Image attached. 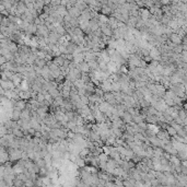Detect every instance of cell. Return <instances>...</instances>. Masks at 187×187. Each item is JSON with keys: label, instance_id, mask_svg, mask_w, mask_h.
Segmentation results:
<instances>
[{"label": "cell", "instance_id": "obj_8", "mask_svg": "<svg viewBox=\"0 0 187 187\" xmlns=\"http://www.w3.org/2000/svg\"><path fill=\"white\" fill-rule=\"evenodd\" d=\"M88 65H89V67H90L91 70H95V69H98V68H99V63H98V61L95 60V59L88 61Z\"/></svg>", "mask_w": 187, "mask_h": 187}, {"label": "cell", "instance_id": "obj_10", "mask_svg": "<svg viewBox=\"0 0 187 187\" xmlns=\"http://www.w3.org/2000/svg\"><path fill=\"white\" fill-rule=\"evenodd\" d=\"M98 159H99V162H106L109 159V157L107 156V154H105L104 152H102V153H100L98 156Z\"/></svg>", "mask_w": 187, "mask_h": 187}, {"label": "cell", "instance_id": "obj_2", "mask_svg": "<svg viewBox=\"0 0 187 187\" xmlns=\"http://www.w3.org/2000/svg\"><path fill=\"white\" fill-rule=\"evenodd\" d=\"M121 119L124 120L125 124H130V122L132 121V116L128 113L127 111H125L124 114H122V116H121Z\"/></svg>", "mask_w": 187, "mask_h": 187}, {"label": "cell", "instance_id": "obj_9", "mask_svg": "<svg viewBox=\"0 0 187 187\" xmlns=\"http://www.w3.org/2000/svg\"><path fill=\"white\" fill-rule=\"evenodd\" d=\"M34 63L37 66V67H40V68H43L44 67L46 63H47V61L45 60V59H40V58H36L35 59V61H34Z\"/></svg>", "mask_w": 187, "mask_h": 187}, {"label": "cell", "instance_id": "obj_4", "mask_svg": "<svg viewBox=\"0 0 187 187\" xmlns=\"http://www.w3.org/2000/svg\"><path fill=\"white\" fill-rule=\"evenodd\" d=\"M48 94H50L53 98H56L58 96V95H60V92H59V90H58L57 88H54V87H51L50 89H48Z\"/></svg>", "mask_w": 187, "mask_h": 187}, {"label": "cell", "instance_id": "obj_3", "mask_svg": "<svg viewBox=\"0 0 187 187\" xmlns=\"http://www.w3.org/2000/svg\"><path fill=\"white\" fill-rule=\"evenodd\" d=\"M33 162H34L40 169H41V167H45V165H46L44 158H35V159L33 160Z\"/></svg>", "mask_w": 187, "mask_h": 187}, {"label": "cell", "instance_id": "obj_7", "mask_svg": "<svg viewBox=\"0 0 187 187\" xmlns=\"http://www.w3.org/2000/svg\"><path fill=\"white\" fill-rule=\"evenodd\" d=\"M165 130H166V132L169 133V136H170V137H174V136L176 135V133H177V131L175 130V128H174V127H172L171 125H169V126L166 127V129H165Z\"/></svg>", "mask_w": 187, "mask_h": 187}, {"label": "cell", "instance_id": "obj_11", "mask_svg": "<svg viewBox=\"0 0 187 187\" xmlns=\"http://www.w3.org/2000/svg\"><path fill=\"white\" fill-rule=\"evenodd\" d=\"M120 84L119 82H112V92H119Z\"/></svg>", "mask_w": 187, "mask_h": 187}, {"label": "cell", "instance_id": "obj_5", "mask_svg": "<svg viewBox=\"0 0 187 187\" xmlns=\"http://www.w3.org/2000/svg\"><path fill=\"white\" fill-rule=\"evenodd\" d=\"M63 60H65V58H62V56H61V55H60V56H56V57L53 58V61H54V62L56 63V65H58V67L62 66Z\"/></svg>", "mask_w": 187, "mask_h": 187}, {"label": "cell", "instance_id": "obj_12", "mask_svg": "<svg viewBox=\"0 0 187 187\" xmlns=\"http://www.w3.org/2000/svg\"><path fill=\"white\" fill-rule=\"evenodd\" d=\"M35 99H36V101H37L38 103H43V102H44V100H45V95L43 94L42 92H37Z\"/></svg>", "mask_w": 187, "mask_h": 187}, {"label": "cell", "instance_id": "obj_6", "mask_svg": "<svg viewBox=\"0 0 187 187\" xmlns=\"http://www.w3.org/2000/svg\"><path fill=\"white\" fill-rule=\"evenodd\" d=\"M80 70H81L82 72H90V67L88 65V62H85V61H82L81 63H80Z\"/></svg>", "mask_w": 187, "mask_h": 187}, {"label": "cell", "instance_id": "obj_14", "mask_svg": "<svg viewBox=\"0 0 187 187\" xmlns=\"http://www.w3.org/2000/svg\"><path fill=\"white\" fill-rule=\"evenodd\" d=\"M66 59L72 61L73 60V55L72 54H66Z\"/></svg>", "mask_w": 187, "mask_h": 187}, {"label": "cell", "instance_id": "obj_13", "mask_svg": "<svg viewBox=\"0 0 187 187\" xmlns=\"http://www.w3.org/2000/svg\"><path fill=\"white\" fill-rule=\"evenodd\" d=\"M80 101L82 102L83 105H88L89 104V99H88L87 95H81V96H80Z\"/></svg>", "mask_w": 187, "mask_h": 187}, {"label": "cell", "instance_id": "obj_1", "mask_svg": "<svg viewBox=\"0 0 187 187\" xmlns=\"http://www.w3.org/2000/svg\"><path fill=\"white\" fill-rule=\"evenodd\" d=\"M169 40L173 43V44H180L182 43V37L177 33H171L169 36Z\"/></svg>", "mask_w": 187, "mask_h": 187}]
</instances>
